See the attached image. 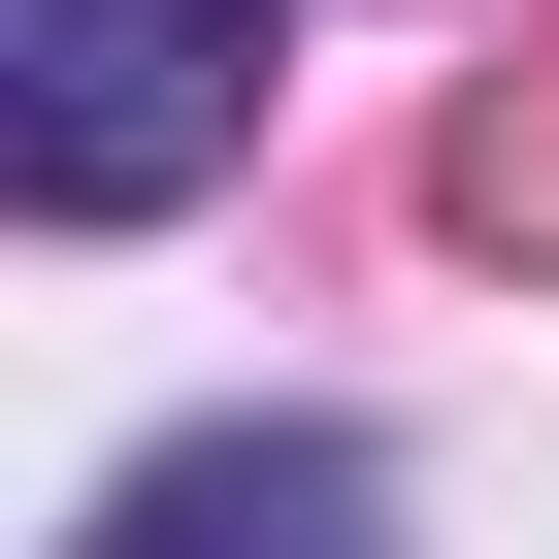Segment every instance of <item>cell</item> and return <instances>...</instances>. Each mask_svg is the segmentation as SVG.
<instances>
[{"instance_id":"cell-1","label":"cell","mask_w":559,"mask_h":559,"mask_svg":"<svg viewBox=\"0 0 559 559\" xmlns=\"http://www.w3.org/2000/svg\"><path fill=\"white\" fill-rule=\"evenodd\" d=\"M230 132H263V0H0V165H34L67 230L198 198Z\"/></svg>"},{"instance_id":"cell-2","label":"cell","mask_w":559,"mask_h":559,"mask_svg":"<svg viewBox=\"0 0 559 559\" xmlns=\"http://www.w3.org/2000/svg\"><path fill=\"white\" fill-rule=\"evenodd\" d=\"M67 559H395V461L362 428H165Z\"/></svg>"}]
</instances>
